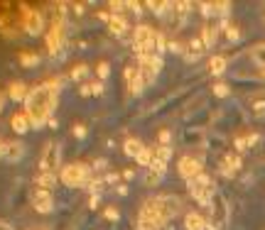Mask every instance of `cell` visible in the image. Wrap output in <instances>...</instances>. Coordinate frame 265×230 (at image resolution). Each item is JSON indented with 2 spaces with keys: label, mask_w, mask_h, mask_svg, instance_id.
I'll list each match as a JSON object with an SVG mask.
<instances>
[{
  "label": "cell",
  "mask_w": 265,
  "mask_h": 230,
  "mask_svg": "<svg viewBox=\"0 0 265 230\" xmlns=\"http://www.w3.org/2000/svg\"><path fill=\"white\" fill-rule=\"evenodd\" d=\"M35 184H37V189H52L56 184V172H40V176L35 179Z\"/></svg>",
  "instance_id": "cell-20"
},
{
  "label": "cell",
  "mask_w": 265,
  "mask_h": 230,
  "mask_svg": "<svg viewBox=\"0 0 265 230\" xmlns=\"http://www.w3.org/2000/svg\"><path fill=\"white\" fill-rule=\"evenodd\" d=\"M187 186H189V193H192L201 206H211L209 201H211V196H214V184H211V179L207 174H199L196 179H192Z\"/></svg>",
  "instance_id": "cell-3"
},
{
  "label": "cell",
  "mask_w": 265,
  "mask_h": 230,
  "mask_svg": "<svg viewBox=\"0 0 265 230\" xmlns=\"http://www.w3.org/2000/svg\"><path fill=\"white\" fill-rule=\"evenodd\" d=\"M184 228L187 230H207V220L199 213H187L184 216Z\"/></svg>",
  "instance_id": "cell-19"
},
{
  "label": "cell",
  "mask_w": 265,
  "mask_h": 230,
  "mask_svg": "<svg viewBox=\"0 0 265 230\" xmlns=\"http://www.w3.org/2000/svg\"><path fill=\"white\" fill-rule=\"evenodd\" d=\"M22 27L27 35L32 37H37V35H42L44 29V17L40 10H25V22H22Z\"/></svg>",
  "instance_id": "cell-9"
},
{
  "label": "cell",
  "mask_w": 265,
  "mask_h": 230,
  "mask_svg": "<svg viewBox=\"0 0 265 230\" xmlns=\"http://www.w3.org/2000/svg\"><path fill=\"white\" fill-rule=\"evenodd\" d=\"M226 67H228V61H226V56H211L209 61V74L211 76H221L223 71H226Z\"/></svg>",
  "instance_id": "cell-21"
},
{
  "label": "cell",
  "mask_w": 265,
  "mask_h": 230,
  "mask_svg": "<svg viewBox=\"0 0 265 230\" xmlns=\"http://www.w3.org/2000/svg\"><path fill=\"white\" fill-rule=\"evenodd\" d=\"M204 42H201V37H194V40H189V44L184 47V59L187 61H196L199 56L204 54Z\"/></svg>",
  "instance_id": "cell-12"
},
{
  "label": "cell",
  "mask_w": 265,
  "mask_h": 230,
  "mask_svg": "<svg viewBox=\"0 0 265 230\" xmlns=\"http://www.w3.org/2000/svg\"><path fill=\"white\" fill-rule=\"evenodd\" d=\"M5 101H8V93H3V91H0V110H3V106H5Z\"/></svg>",
  "instance_id": "cell-37"
},
{
  "label": "cell",
  "mask_w": 265,
  "mask_h": 230,
  "mask_svg": "<svg viewBox=\"0 0 265 230\" xmlns=\"http://www.w3.org/2000/svg\"><path fill=\"white\" fill-rule=\"evenodd\" d=\"M0 230H13V228H10L8 223H3V220H0Z\"/></svg>",
  "instance_id": "cell-38"
},
{
  "label": "cell",
  "mask_w": 265,
  "mask_h": 230,
  "mask_svg": "<svg viewBox=\"0 0 265 230\" xmlns=\"http://www.w3.org/2000/svg\"><path fill=\"white\" fill-rule=\"evenodd\" d=\"M180 174L184 176L187 181H192V179H196L199 174H204V172H201V159H199V157H182Z\"/></svg>",
  "instance_id": "cell-10"
},
{
  "label": "cell",
  "mask_w": 265,
  "mask_h": 230,
  "mask_svg": "<svg viewBox=\"0 0 265 230\" xmlns=\"http://www.w3.org/2000/svg\"><path fill=\"white\" fill-rule=\"evenodd\" d=\"M106 167V159H96V164H94V169H103Z\"/></svg>",
  "instance_id": "cell-36"
},
{
  "label": "cell",
  "mask_w": 265,
  "mask_h": 230,
  "mask_svg": "<svg viewBox=\"0 0 265 230\" xmlns=\"http://www.w3.org/2000/svg\"><path fill=\"white\" fill-rule=\"evenodd\" d=\"M253 61H255V64H258V67L260 69H265V44H258V47H255V49H253Z\"/></svg>",
  "instance_id": "cell-27"
},
{
  "label": "cell",
  "mask_w": 265,
  "mask_h": 230,
  "mask_svg": "<svg viewBox=\"0 0 265 230\" xmlns=\"http://www.w3.org/2000/svg\"><path fill=\"white\" fill-rule=\"evenodd\" d=\"M251 110H253V115L263 118L265 115V98H255V101L251 103Z\"/></svg>",
  "instance_id": "cell-29"
},
{
  "label": "cell",
  "mask_w": 265,
  "mask_h": 230,
  "mask_svg": "<svg viewBox=\"0 0 265 230\" xmlns=\"http://www.w3.org/2000/svg\"><path fill=\"white\" fill-rule=\"evenodd\" d=\"M103 93V81H84L81 83V95H101Z\"/></svg>",
  "instance_id": "cell-23"
},
{
  "label": "cell",
  "mask_w": 265,
  "mask_h": 230,
  "mask_svg": "<svg viewBox=\"0 0 265 230\" xmlns=\"http://www.w3.org/2000/svg\"><path fill=\"white\" fill-rule=\"evenodd\" d=\"M62 44H64V20H52L49 32H47V49H49V54L59 52Z\"/></svg>",
  "instance_id": "cell-8"
},
{
  "label": "cell",
  "mask_w": 265,
  "mask_h": 230,
  "mask_svg": "<svg viewBox=\"0 0 265 230\" xmlns=\"http://www.w3.org/2000/svg\"><path fill=\"white\" fill-rule=\"evenodd\" d=\"M241 167V157H238L236 152L233 154H226L223 157V164H221V172L226 176H231V174H236V169Z\"/></svg>",
  "instance_id": "cell-16"
},
{
  "label": "cell",
  "mask_w": 265,
  "mask_h": 230,
  "mask_svg": "<svg viewBox=\"0 0 265 230\" xmlns=\"http://www.w3.org/2000/svg\"><path fill=\"white\" fill-rule=\"evenodd\" d=\"M126 29H128V20H126V17L113 15V17H111V32H113V35H126Z\"/></svg>",
  "instance_id": "cell-24"
},
{
  "label": "cell",
  "mask_w": 265,
  "mask_h": 230,
  "mask_svg": "<svg viewBox=\"0 0 265 230\" xmlns=\"http://www.w3.org/2000/svg\"><path fill=\"white\" fill-rule=\"evenodd\" d=\"M118 181V174H106V184H115Z\"/></svg>",
  "instance_id": "cell-35"
},
{
  "label": "cell",
  "mask_w": 265,
  "mask_h": 230,
  "mask_svg": "<svg viewBox=\"0 0 265 230\" xmlns=\"http://www.w3.org/2000/svg\"><path fill=\"white\" fill-rule=\"evenodd\" d=\"M155 162V147H145L142 149V154L138 157V164L140 167H145V169H150Z\"/></svg>",
  "instance_id": "cell-25"
},
{
  "label": "cell",
  "mask_w": 265,
  "mask_h": 230,
  "mask_svg": "<svg viewBox=\"0 0 265 230\" xmlns=\"http://www.w3.org/2000/svg\"><path fill=\"white\" fill-rule=\"evenodd\" d=\"M27 93H30V91H27V86H25L22 81H13L10 86H8V95H10L13 101H17V103H20V101L25 103V98H27Z\"/></svg>",
  "instance_id": "cell-15"
},
{
  "label": "cell",
  "mask_w": 265,
  "mask_h": 230,
  "mask_svg": "<svg viewBox=\"0 0 265 230\" xmlns=\"http://www.w3.org/2000/svg\"><path fill=\"white\" fill-rule=\"evenodd\" d=\"M231 93V88H228V83H214V95H219V98H223V95Z\"/></svg>",
  "instance_id": "cell-31"
},
{
  "label": "cell",
  "mask_w": 265,
  "mask_h": 230,
  "mask_svg": "<svg viewBox=\"0 0 265 230\" xmlns=\"http://www.w3.org/2000/svg\"><path fill=\"white\" fill-rule=\"evenodd\" d=\"M62 162V145L59 142H47L40 159V172H56V167Z\"/></svg>",
  "instance_id": "cell-6"
},
{
  "label": "cell",
  "mask_w": 265,
  "mask_h": 230,
  "mask_svg": "<svg viewBox=\"0 0 265 230\" xmlns=\"http://www.w3.org/2000/svg\"><path fill=\"white\" fill-rule=\"evenodd\" d=\"M71 81H84L86 76H89V64H76V67L71 69Z\"/></svg>",
  "instance_id": "cell-26"
},
{
  "label": "cell",
  "mask_w": 265,
  "mask_h": 230,
  "mask_svg": "<svg viewBox=\"0 0 265 230\" xmlns=\"http://www.w3.org/2000/svg\"><path fill=\"white\" fill-rule=\"evenodd\" d=\"M30 230H47V228H42V225H37V228H30Z\"/></svg>",
  "instance_id": "cell-39"
},
{
  "label": "cell",
  "mask_w": 265,
  "mask_h": 230,
  "mask_svg": "<svg viewBox=\"0 0 265 230\" xmlns=\"http://www.w3.org/2000/svg\"><path fill=\"white\" fill-rule=\"evenodd\" d=\"M10 127H13L17 135H25L30 127H32V122H30V118H27V113L25 110H20V113H15L13 118H10Z\"/></svg>",
  "instance_id": "cell-13"
},
{
  "label": "cell",
  "mask_w": 265,
  "mask_h": 230,
  "mask_svg": "<svg viewBox=\"0 0 265 230\" xmlns=\"http://www.w3.org/2000/svg\"><path fill=\"white\" fill-rule=\"evenodd\" d=\"M20 64L25 69H32L40 64V54L37 52H32V49H25V52H20Z\"/></svg>",
  "instance_id": "cell-22"
},
{
  "label": "cell",
  "mask_w": 265,
  "mask_h": 230,
  "mask_svg": "<svg viewBox=\"0 0 265 230\" xmlns=\"http://www.w3.org/2000/svg\"><path fill=\"white\" fill-rule=\"evenodd\" d=\"M32 208L37 211V213H52L54 211V196H52V191L47 189H35L32 191Z\"/></svg>",
  "instance_id": "cell-7"
},
{
  "label": "cell",
  "mask_w": 265,
  "mask_h": 230,
  "mask_svg": "<svg viewBox=\"0 0 265 230\" xmlns=\"http://www.w3.org/2000/svg\"><path fill=\"white\" fill-rule=\"evenodd\" d=\"M219 29H221V27H216V25H207V27L201 29V42H204V47H216Z\"/></svg>",
  "instance_id": "cell-17"
},
{
  "label": "cell",
  "mask_w": 265,
  "mask_h": 230,
  "mask_svg": "<svg viewBox=\"0 0 265 230\" xmlns=\"http://www.w3.org/2000/svg\"><path fill=\"white\" fill-rule=\"evenodd\" d=\"M153 203H155V211H157V216H160L162 223L172 220L182 208V203L177 196H160V199H153Z\"/></svg>",
  "instance_id": "cell-4"
},
{
  "label": "cell",
  "mask_w": 265,
  "mask_h": 230,
  "mask_svg": "<svg viewBox=\"0 0 265 230\" xmlns=\"http://www.w3.org/2000/svg\"><path fill=\"white\" fill-rule=\"evenodd\" d=\"M54 106H56V88H52L49 83L30 88L27 98H25V113H27V118L35 130L42 127L44 122L49 120Z\"/></svg>",
  "instance_id": "cell-1"
},
{
  "label": "cell",
  "mask_w": 265,
  "mask_h": 230,
  "mask_svg": "<svg viewBox=\"0 0 265 230\" xmlns=\"http://www.w3.org/2000/svg\"><path fill=\"white\" fill-rule=\"evenodd\" d=\"M62 181H64L67 186H71V189L86 186V184L91 181V169H89V164H84V162L67 164V167L62 169Z\"/></svg>",
  "instance_id": "cell-2"
},
{
  "label": "cell",
  "mask_w": 265,
  "mask_h": 230,
  "mask_svg": "<svg viewBox=\"0 0 265 230\" xmlns=\"http://www.w3.org/2000/svg\"><path fill=\"white\" fill-rule=\"evenodd\" d=\"M142 149H145V145L140 140H135V137L126 140V145H123V152H126L128 157H133V159H138L140 154H142Z\"/></svg>",
  "instance_id": "cell-18"
},
{
  "label": "cell",
  "mask_w": 265,
  "mask_h": 230,
  "mask_svg": "<svg viewBox=\"0 0 265 230\" xmlns=\"http://www.w3.org/2000/svg\"><path fill=\"white\" fill-rule=\"evenodd\" d=\"M126 83H128V91L133 95H138L145 83H142V76H140V67L138 64H128L126 67Z\"/></svg>",
  "instance_id": "cell-11"
},
{
  "label": "cell",
  "mask_w": 265,
  "mask_h": 230,
  "mask_svg": "<svg viewBox=\"0 0 265 230\" xmlns=\"http://www.w3.org/2000/svg\"><path fill=\"white\" fill-rule=\"evenodd\" d=\"M5 149H8V142H5V140H3V137H0V159H3V157H5Z\"/></svg>",
  "instance_id": "cell-34"
},
{
  "label": "cell",
  "mask_w": 265,
  "mask_h": 230,
  "mask_svg": "<svg viewBox=\"0 0 265 230\" xmlns=\"http://www.w3.org/2000/svg\"><path fill=\"white\" fill-rule=\"evenodd\" d=\"M106 218H108V220H118V211H115V208H106Z\"/></svg>",
  "instance_id": "cell-33"
},
{
  "label": "cell",
  "mask_w": 265,
  "mask_h": 230,
  "mask_svg": "<svg viewBox=\"0 0 265 230\" xmlns=\"http://www.w3.org/2000/svg\"><path fill=\"white\" fill-rule=\"evenodd\" d=\"M96 74H98V81L108 79V76H111V64H108V61H101V64H96Z\"/></svg>",
  "instance_id": "cell-28"
},
{
  "label": "cell",
  "mask_w": 265,
  "mask_h": 230,
  "mask_svg": "<svg viewBox=\"0 0 265 230\" xmlns=\"http://www.w3.org/2000/svg\"><path fill=\"white\" fill-rule=\"evenodd\" d=\"M160 179H162V174H157V172H153V169H148L145 184H148V186H157V184H160Z\"/></svg>",
  "instance_id": "cell-30"
},
{
  "label": "cell",
  "mask_w": 265,
  "mask_h": 230,
  "mask_svg": "<svg viewBox=\"0 0 265 230\" xmlns=\"http://www.w3.org/2000/svg\"><path fill=\"white\" fill-rule=\"evenodd\" d=\"M138 67H140V76H142V83L148 86V83L155 81V76L160 74V69H162V56H140L138 59Z\"/></svg>",
  "instance_id": "cell-5"
},
{
  "label": "cell",
  "mask_w": 265,
  "mask_h": 230,
  "mask_svg": "<svg viewBox=\"0 0 265 230\" xmlns=\"http://www.w3.org/2000/svg\"><path fill=\"white\" fill-rule=\"evenodd\" d=\"M71 135L76 137V140H84V137H86V127L81 125V122H76V125L71 127Z\"/></svg>",
  "instance_id": "cell-32"
},
{
  "label": "cell",
  "mask_w": 265,
  "mask_h": 230,
  "mask_svg": "<svg viewBox=\"0 0 265 230\" xmlns=\"http://www.w3.org/2000/svg\"><path fill=\"white\" fill-rule=\"evenodd\" d=\"M22 154H25V142H20V140L8 142V149H5V159H8V162H17V159H22Z\"/></svg>",
  "instance_id": "cell-14"
}]
</instances>
